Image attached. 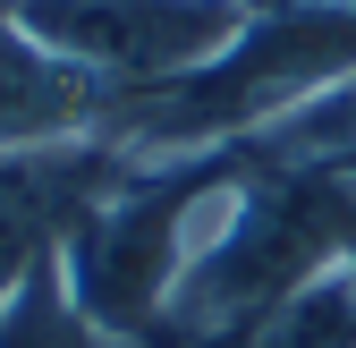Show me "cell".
Here are the masks:
<instances>
[{
	"label": "cell",
	"mask_w": 356,
	"mask_h": 348,
	"mask_svg": "<svg viewBox=\"0 0 356 348\" xmlns=\"http://www.w3.org/2000/svg\"><path fill=\"white\" fill-rule=\"evenodd\" d=\"M348 280H356V246H348Z\"/></svg>",
	"instance_id": "9c48e42d"
},
{
	"label": "cell",
	"mask_w": 356,
	"mask_h": 348,
	"mask_svg": "<svg viewBox=\"0 0 356 348\" xmlns=\"http://www.w3.org/2000/svg\"><path fill=\"white\" fill-rule=\"evenodd\" d=\"M254 145L280 153V161H314V170H331V179L356 187V77L323 85L314 102H297L272 136H254Z\"/></svg>",
	"instance_id": "8992f818"
},
{
	"label": "cell",
	"mask_w": 356,
	"mask_h": 348,
	"mask_svg": "<svg viewBox=\"0 0 356 348\" xmlns=\"http://www.w3.org/2000/svg\"><path fill=\"white\" fill-rule=\"evenodd\" d=\"M0 348H119V340L85 323V306L68 297V272H60V246H42V255H26L17 280H9Z\"/></svg>",
	"instance_id": "5b68a950"
},
{
	"label": "cell",
	"mask_w": 356,
	"mask_h": 348,
	"mask_svg": "<svg viewBox=\"0 0 356 348\" xmlns=\"http://www.w3.org/2000/svg\"><path fill=\"white\" fill-rule=\"evenodd\" d=\"M339 77H356V0H263L238 26V42L212 52L204 68L111 94L102 145H119L136 170L204 161V153L272 136L297 102H314Z\"/></svg>",
	"instance_id": "6da1fadb"
},
{
	"label": "cell",
	"mask_w": 356,
	"mask_h": 348,
	"mask_svg": "<svg viewBox=\"0 0 356 348\" xmlns=\"http://www.w3.org/2000/svg\"><path fill=\"white\" fill-rule=\"evenodd\" d=\"M263 0H9V17L42 42V52L76 60L85 77H102L111 94L136 85H170L204 68L212 52H229L238 26Z\"/></svg>",
	"instance_id": "3957f363"
},
{
	"label": "cell",
	"mask_w": 356,
	"mask_h": 348,
	"mask_svg": "<svg viewBox=\"0 0 356 348\" xmlns=\"http://www.w3.org/2000/svg\"><path fill=\"white\" fill-rule=\"evenodd\" d=\"M195 170L204 161H153L136 170L111 204H94L60 238V272L85 323L111 331L119 348H153L161 315L187 272V212H195Z\"/></svg>",
	"instance_id": "7a4b0ae2"
},
{
	"label": "cell",
	"mask_w": 356,
	"mask_h": 348,
	"mask_svg": "<svg viewBox=\"0 0 356 348\" xmlns=\"http://www.w3.org/2000/svg\"><path fill=\"white\" fill-rule=\"evenodd\" d=\"M102 119H111L102 77H85L76 60L42 52L17 17H0V153H42V145L102 136Z\"/></svg>",
	"instance_id": "277c9868"
},
{
	"label": "cell",
	"mask_w": 356,
	"mask_h": 348,
	"mask_svg": "<svg viewBox=\"0 0 356 348\" xmlns=\"http://www.w3.org/2000/svg\"><path fill=\"white\" fill-rule=\"evenodd\" d=\"M9 280H17V264H0V306H9Z\"/></svg>",
	"instance_id": "ba28073f"
},
{
	"label": "cell",
	"mask_w": 356,
	"mask_h": 348,
	"mask_svg": "<svg viewBox=\"0 0 356 348\" xmlns=\"http://www.w3.org/2000/svg\"><path fill=\"white\" fill-rule=\"evenodd\" d=\"M238 348H356V280H348V264L305 280L297 297H280Z\"/></svg>",
	"instance_id": "52a82bcc"
}]
</instances>
